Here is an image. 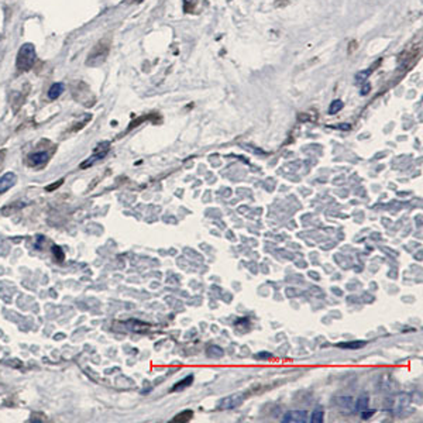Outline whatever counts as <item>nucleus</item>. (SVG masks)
<instances>
[{"instance_id":"1","label":"nucleus","mask_w":423,"mask_h":423,"mask_svg":"<svg viewBox=\"0 0 423 423\" xmlns=\"http://www.w3.org/2000/svg\"><path fill=\"white\" fill-rule=\"evenodd\" d=\"M110 47H112V41L109 37L98 41L95 44V47L90 49V52L88 54V58L85 61L86 67L98 68L100 65H103L108 59L109 54H110Z\"/></svg>"},{"instance_id":"2","label":"nucleus","mask_w":423,"mask_h":423,"mask_svg":"<svg viewBox=\"0 0 423 423\" xmlns=\"http://www.w3.org/2000/svg\"><path fill=\"white\" fill-rule=\"evenodd\" d=\"M36 47L31 42H26L20 47L17 52V58H16V68L19 72H27L34 67L36 64Z\"/></svg>"},{"instance_id":"3","label":"nucleus","mask_w":423,"mask_h":423,"mask_svg":"<svg viewBox=\"0 0 423 423\" xmlns=\"http://www.w3.org/2000/svg\"><path fill=\"white\" fill-rule=\"evenodd\" d=\"M109 150H110V143H109V141H105V143L98 144V146L95 147V150H93V154H92L88 159H85V161L79 165V168H80V169H86V168L95 165L98 161H100V159H103V158L106 157Z\"/></svg>"},{"instance_id":"4","label":"nucleus","mask_w":423,"mask_h":423,"mask_svg":"<svg viewBox=\"0 0 423 423\" xmlns=\"http://www.w3.org/2000/svg\"><path fill=\"white\" fill-rule=\"evenodd\" d=\"M244 399H246V396L243 394H231L226 396V398H223V399H220L217 406H219L220 411L234 409V408H237V406H240V405L243 404Z\"/></svg>"},{"instance_id":"5","label":"nucleus","mask_w":423,"mask_h":423,"mask_svg":"<svg viewBox=\"0 0 423 423\" xmlns=\"http://www.w3.org/2000/svg\"><path fill=\"white\" fill-rule=\"evenodd\" d=\"M308 421V414L305 411H291L286 412L282 418L284 423H304Z\"/></svg>"},{"instance_id":"6","label":"nucleus","mask_w":423,"mask_h":423,"mask_svg":"<svg viewBox=\"0 0 423 423\" xmlns=\"http://www.w3.org/2000/svg\"><path fill=\"white\" fill-rule=\"evenodd\" d=\"M47 161H48V153H45V151H37V153H34V154L29 155L27 164H29L30 167L37 168V167H41V165H44Z\"/></svg>"},{"instance_id":"7","label":"nucleus","mask_w":423,"mask_h":423,"mask_svg":"<svg viewBox=\"0 0 423 423\" xmlns=\"http://www.w3.org/2000/svg\"><path fill=\"white\" fill-rule=\"evenodd\" d=\"M17 182V177L14 172H6L3 177L0 178V193H4L6 191H9L10 188L14 187Z\"/></svg>"},{"instance_id":"8","label":"nucleus","mask_w":423,"mask_h":423,"mask_svg":"<svg viewBox=\"0 0 423 423\" xmlns=\"http://www.w3.org/2000/svg\"><path fill=\"white\" fill-rule=\"evenodd\" d=\"M65 90V88H64V83H61V82H57V83H54V85H51V88L48 89V99L49 100H55V99H58L61 95H62V92Z\"/></svg>"},{"instance_id":"9","label":"nucleus","mask_w":423,"mask_h":423,"mask_svg":"<svg viewBox=\"0 0 423 423\" xmlns=\"http://www.w3.org/2000/svg\"><path fill=\"white\" fill-rule=\"evenodd\" d=\"M377 65H380V61H378L377 64H374V65H371V67H370L368 69H365V71H361V72H358V74L355 75V82H357V83H360V82L363 83V82H365V80L368 79V77H370V75L374 72L375 67H377Z\"/></svg>"},{"instance_id":"10","label":"nucleus","mask_w":423,"mask_h":423,"mask_svg":"<svg viewBox=\"0 0 423 423\" xmlns=\"http://www.w3.org/2000/svg\"><path fill=\"white\" fill-rule=\"evenodd\" d=\"M193 383V375H188L187 378H184L182 381H179V383H177V384L172 386V392H175V391H182V389H185V388H188L189 385Z\"/></svg>"},{"instance_id":"11","label":"nucleus","mask_w":423,"mask_h":423,"mask_svg":"<svg viewBox=\"0 0 423 423\" xmlns=\"http://www.w3.org/2000/svg\"><path fill=\"white\" fill-rule=\"evenodd\" d=\"M364 346V342H351V343H340V345H337V347L346 348V350H358V348H361Z\"/></svg>"},{"instance_id":"12","label":"nucleus","mask_w":423,"mask_h":423,"mask_svg":"<svg viewBox=\"0 0 423 423\" xmlns=\"http://www.w3.org/2000/svg\"><path fill=\"white\" fill-rule=\"evenodd\" d=\"M223 354H225V351L219 346H210L207 348V355L212 358H220V357H223Z\"/></svg>"},{"instance_id":"13","label":"nucleus","mask_w":423,"mask_h":423,"mask_svg":"<svg viewBox=\"0 0 423 423\" xmlns=\"http://www.w3.org/2000/svg\"><path fill=\"white\" fill-rule=\"evenodd\" d=\"M343 102L342 100H339V99H336V100H333L332 103H330V106H329V115H336V113H339L342 109H343Z\"/></svg>"},{"instance_id":"14","label":"nucleus","mask_w":423,"mask_h":423,"mask_svg":"<svg viewBox=\"0 0 423 423\" xmlns=\"http://www.w3.org/2000/svg\"><path fill=\"white\" fill-rule=\"evenodd\" d=\"M182 1H184V11L185 13H192L196 9L199 0H182Z\"/></svg>"},{"instance_id":"15","label":"nucleus","mask_w":423,"mask_h":423,"mask_svg":"<svg viewBox=\"0 0 423 423\" xmlns=\"http://www.w3.org/2000/svg\"><path fill=\"white\" fill-rule=\"evenodd\" d=\"M192 416H193V412H192V411H185V412H182V414L177 415V416L174 418V422H188Z\"/></svg>"},{"instance_id":"16","label":"nucleus","mask_w":423,"mask_h":423,"mask_svg":"<svg viewBox=\"0 0 423 423\" xmlns=\"http://www.w3.org/2000/svg\"><path fill=\"white\" fill-rule=\"evenodd\" d=\"M323 418H325V412H323V409H316L315 412H313V415H312V419H310V422L312 423H322L323 422Z\"/></svg>"},{"instance_id":"17","label":"nucleus","mask_w":423,"mask_h":423,"mask_svg":"<svg viewBox=\"0 0 423 423\" xmlns=\"http://www.w3.org/2000/svg\"><path fill=\"white\" fill-rule=\"evenodd\" d=\"M52 254H54V257H55V260H58V263H62V261H64V258H65V254H64L62 248L58 246L52 247Z\"/></svg>"},{"instance_id":"18","label":"nucleus","mask_w":423,"mask_h":423,"mask_svg":"<svg viewBox=\"0 0 423 423\" xmlns=\"http://www.w3.org/2000/svg\"><path fill=\"white\" fill-rule=\"evenodd\" d=\"M368 408V396H363L360 401H358V404H357V411H365Z\"/></svg>"},{"instance_id":"19","label":"nucleus","mask_w":423,"mask_h":423,"mask_svg":"<svg viewBox=\"0 0 423 423\" xmlns=\"http://www.w3.org/2000/svg\"><path fill=\"white\" fill-rule=\"evenodd\" d=\"M62 184H64V179H59L58 182H54V184H51L48 187H45V191H47V192H54V191L58 189Z\"/></svg>"},{"instance_id":"20","label":"nucleus","mask_w":423,"mask_h":423,"mask_svg":"<svg viewBox=\"0 0 423 423\" xmlns=\"http://www.w3.org/2000/svg\"><path fill=\"white\" fill-rule=\"evenodd\" d=\"M370 89H371V86H370V83H365L364 86H363V89H361V95H367L368 92H370Z\"/></svg>"},{"instance_id":"21","label":"nucleus","mask_w":423,"mask_h":423,"mask_svg":"<svg viewBox=\"0 0 423 423\" xmlns=\"http://www.w3.org/2000/svg\"><path fill=\"white\" fill-rule=\"evenodd\" d=\"M374 415V411H368V412H365V411H363L361 412V416H363V419H368L370 416H373Z\"/></svg>"},{"instance_id":"22","label":"nucleus","mask_w":423,"mask_h":423,"mask_svg":"<svg viewBox=\"0 0 423 423\" xmlns=\"http://www.w3.org/2000/svg\"><path fill=\"white\" fill-rule=\"evenodd\" d=\"M337 128H340V130H350V124H346V123H343L342 126H337Z\"/></svg>"},{"instance_id":"23","label":"nucleus","mask_w":423,"mask_h":423,"mask_svg":"<svg viewBox=\"0 0 423 423\" xmlns=\"http://www.w3.org/2000/svg\"><path fill=\"white\" fill-rule=\"evenodd\" d=\"M256 357L257 358H269V357H271V354H266V353H264V354H257Z\"/></svg>"},{"instance_id":"24","label":"nucleus","mask_w":423,"mask_h":423,"mask_svg":"<svg viewBox=\"0 0 423 423\" xmlns=\"http://www.w3.org/2000/svg\"><path fill=\"white\" fill-rule=\"evenodd\" d=\"M131 1H136V3H140V1H143V0H131Z\"/></svg>"}]
</instances>
